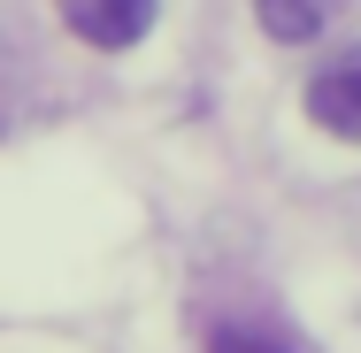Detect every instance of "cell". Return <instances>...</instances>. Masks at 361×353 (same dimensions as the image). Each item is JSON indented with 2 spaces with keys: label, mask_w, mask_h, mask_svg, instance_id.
<instances>
[{
  "label": "cell",
  "mask_w": 361,
  "mask_h": 353,
  "mask_svg": "<svg viewBox=\"0 0 361 353\" xmlns=\"http://www.w3.org/2000/svg\"><path fill=\"white\" fill-rule=\"evenodd\" d=\"M307 116L331 139H361V47H346L338 62H323L307 85Z\"/></svg>",
  "instance_id": "1"
},
{
  "label": "cell",
  "mask_w": 361,
  "mask_h": 353,
  "mask_svg": "<svg viewBox=\"0 0 361 353\" xmlns=\"http://www.w3.org/2000/svg\"><path fill=\"white\" fill-rule=\"evenodd\" d=\"M62 16H70V31L85 47H139L146 31H154V0H62Z\"/></svg>",
  "instance_id": "2"
},
{
  "label": "cell",
  "mask_w": 361,
  "mask_h": 353,
  "mask_svg": "<svg viewBox=\"0 0 361 353\" xmlns=\"http://www.w3.org/2000/svg\"><path fill=\"white\" fill-rule=\"evenodd\" d=\"M346 0H254V16H262V31L277 39V47H307V39H323V23L338 16Z\"/></svg>",
  "instance_id": "3"
},
{
  "label": "cell",
  "mask_w": 361,
  "mask_h": 353,
  "mask_svg": "<svg viewBox=\"0 0 361 353\" xmlns=\"http://www.w3.org/2000/svg\"><path fill=\"white\" fill-rule=\"evenodd\" d=\"M208 353H300V346L277 338V330H262V323H216L208 330Z\"/></svg>",
  "instance_id": "4"
}]
</instances>
